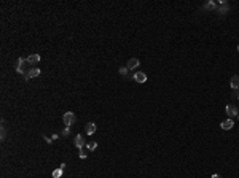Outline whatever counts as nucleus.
I'll return each mask as SVG.
<instances>
[{"mask_svg":"<svg viewBox=\"0 0 239 178\" xmlns=\"http://www.w3.org/2000/svg\"><path fill=\"white\" fill-rule=\"evenodd\" d=\"M128 72H129V70H128V67H120V75L126 76V75H128Z\"/></svg>","mask_w":239,"mask_h":178,"instance_id":"16","label":"nucleus"},{"mask_svg":"<svg viewBox=\"0 0 239 178\" xmlns=\"http://www.w3.org/2000/svg\"><path fill=\"white\" fill-rule=\"evenodd\" d=\"M40 75V69L38 67H32V69L29 70L26 75H24V80L27 81V80H30V78H35V76H38Z\"/></svg>","mask_w":239,"mask_h":178,"instance_id":"4","label":"nucleus"},{"mask_svg":"<svg viewBox=\"0 0 239 178\" xmlns=\"http://www.w3.org/2000/svg\"><path fill=\"white\" fill-rule=\"evenodd\" d=\"M132 80H134L136 83H145L147 81V75L144 72H136L134 75H132Z\"/></svg>","mask_w":239,"mask_h":178,"instance_id":"6","label":"nucleus"},{"mask_svg":"<svg viewBox=\"0 0 239 178\" xmlns=\"http://www.w3.org/2000/svg\"><path fill=\"white\" fill-rule=\"evenodd\" d=\"M233 126H234V121L233 119H225V121H222V124H220V127L223 129V130H231L233 129Z\"/></svg>","mask_w":239,"mask_h":178,"instance_id":"9","label":"nucleus"},{"mask_svg":"<svg viewBox=\"0 0 239 178\" xmlns=\"http://www.w3.org/2000/svg\"><path fill=\"white\" fill-rule=\"evenodd\" d=\"M86 148H88L89 151H94V149L97 148V142H91V143H89L88 146H86Z\"/></svg>","mask_w":239,"mask_h":178,"instance_id":"15","label":"nucleus"},{"mask_svg":"<svg viewBox=\"0 0 239 178\" xmlns=\"http://www.w3.org/2000/svg\"><path fill=\"white\" fill-rule=\"evenodd\" d=\"M26 61H27V64H30V65L35 67V64L40 62V54H30V56H27Z\"/></svg>","mask_w":239,"mask_h":178,"instance_id":"8","label":"nucleus"},{"mask_svg":"<svg viewBox=\"0 0 239 178\" xmlns=\"http://www.w3.org/2000/svg\"><path fill=\"white\" fill-rule=\"evenodd\" d=\"M202 10H204V11H214V10H217V3H215L214 0L206 2L204 5H202Z\"/></svg>","mask_w":239,"mask_h":178,"instance_id":"12","label":"nucleus"},{"mask_svg":"<svg viewBox=\"0 0 239 178\" xmlns=\"http://www.w3.org/2000/svg\"><path fill=\"white\" fill-rule=\"evenodd\" d=\"M238 119H239V114H238Z\"/></svg>","mask_w":239,"mask_h":178,"instance_id":"24","label":"nucleus"},{"mask_svg":"<svg viewBox=\"0 0 239 178\" xmlns=\"http://www.w3.org/2000/svg\"><path fill=\"white\" fill-rule=\"evenodd\" d=\"M217 11L218 14H226L230 11V5H228V2H226V0H220V2H218V5H217Z\"/></svg>","mask_w":239,"mask_h":178,"instance_id":"2","label":"nucleus"},{"mask_svg":"<svg viewBox=\"0 0 239 178\" xmlns=\"http://www.w3.org/2000/svg\"><path fill=\"white\" fill-rule=\"evenodd\" d=\"M5 135H6V130L5 127H2V140H5Z\"/></svg>","mask_w":239,"mask_h":178,"instance_id":"20","label":"nucleus"},{"mask_svg":"<svg viewBox=\"0 0 239 178\" xmlns=\"http://www.w3.org/2000/svg\"><path fill=\"white\" fill-rule=\"evenodd\" d=\"M210 178H222V177H220V175H218V173H214V175H212V177H210Z\"/></svg>","mask_w":239,"mask_h":178,"instance_id":"21","label":"nucleus"},{"mask_svg":"<svg viewBox=\"0 0 239 178\" xmlns=\"http://www.w3.org/2000/svg\"><path fill=\"white\" fill-rule=\"evenodd\" d=\"M139 65H140V61L137 57H132V59H129V61H128L126 67H128V70H136Z\"/></svg>","mask_w":239,"mask_h":178,"instance_id":"7","label":"nucleus"},{"mask_svg":"<svg viewBox=\"0 0 239 178\" xmlns=\"http://www.w3.org/2000/svg\"><path fill=\"white\" fill-rule=\"evenodd\" d=\"M225 112H226V114H228V118L231 119V118H234V116H238L239 114V112H238V108L234 105H226L225 107Z\"/></svg>","mask_w":239,"mask_h":178,"instance_id":"5","label":"nucleus"},{"mask_svg":"<svg viewBox=\"0 0 239 178\" xmlns=\"http://www.w3.org/2000/svg\"><path fill=\"white\" fill-rule=\"evenodd\" d=\"M85 143H86V140H85V137L81 135V134H78V135L75 137V146L78 149H81L85 146Z\"/></svg>","mask_w":239,"mask_h":178,"instance_id":"11","label":"nucleus"},{"mask_svg":"<svg viewBox=\"0 0 239 178\" xmlns=\"http://www.w3.org/2000/svg\"><path fill=\"white\" fill-rule=\"evenodd\" d=\"M80 157H81V159H86V151H85V148L80 149Z\"/></svg>","mask_w":239,"mask_h":178,"instance_id":"18","label":"nucleus"},{"mask_svg":"<svg viewBox=\"0 0 239 178\" xmlns=\"http://www.w3.org/2000/svg\"><path fill=\"white\" fill-rule=\"evenodd\" d=\"M238 100H239V92H238Z\"/></svg>","mask_w":239,"mask_h":178,"instance_id":"22","label":"nucleus"},{"mask_svg":"<svg viewBox=\"0 0 239 178\" xmlns=\"http://www.w3.org/2000/svg\"><path fill=\"white\" fill-rule=\"evenodd\" d=\"M26 59H22V57H19L18 59V64H16V72L19 73V75H26L27 72H26Z\"/></svg>","mask_w":239,"mask_h":178,"instance_id":"3","label":"nucleus"},{"mask_svg":"<svg viewBox=\"0 0 239 178\" xmlns=\"http://www.w3.org/2000/svg\"><path fill=\"white\" fill-rule=\"evenodd\" d=\"M96 130H97V126L94 124V122H88V124H86V135H93Z\"/></svg>","mask_w":239,"mask_h":178,"instance_id":"13","label":"nucleus"},{"mask_svg":"<svg viewBox=\"0 0 239 178\" xmlns=\"http://www.w3.org/2000/svg\"><path fill=\"white\" fill-rule=\"evenodd\" d=\"M77 121V116L73 112H65L64 114H62V122H64L65 127H70V126H73Z\"/></svg>","mask_w":239,"mask_h":178,"instance_id":"1","label":"nucleus"},{"mask_svg":"<svg viewBox=\"0 0 239 178\" xmlns=\"http://www.w3.org/2000/svg\"><path fill=\"white\" fill-rule=\"evenodd\" d=\"M43 138H45V142H46V143H48V145H51V143H53V138H48L46 135L43 137Z\"/></svg>","mask_w":239,"mask_h":178,"instance_id":"19","label":"nucleus"},{"mask_svg":"<svg viewBox=\"0 0 239 178\" xmlns=\"http://www.w3.org/2000/svg\"><path fill=\"white\" fill-rule=\"evenodd\" d=\"M230 88L231 89H239V75H233L230 80Z\"/></svg>","mask_w":239,"mask_h":178,"instance_id":"10","label":"nucleus"},{"mask_svg":"<svg viewBox=\"0 0 239 178\" xmlns=\"http://www.w3.org/2000/svg\"><path fill=\"white\" fill-rule=\"evenodd\" d=\"M69 134H70V127H65V129L61 132V135H62V137H69Z\"/></svg>","mask_w":239,"mask_h":178,"instance_id":"17","label":"nucleus"},{"mask_svg":"<svg viewBox=\"0 0 239 178\" xmlns=\"http://www.w3.org/2000/svg\"><path fill=\"white\" fill-rule=\"evenodd\" d=\"M62 175H64V169H61V167L54 169V170H53V173H51V177H53V178H61Z\"/></svg>","mask_w":239,"mask_h":178,"instance_id":"14","label":"nucleus"},{"mask_svg":"<svg viewBox=\"0 0 239 178\" xmlns=\"http://www.w3.org/2000/svg\"><path fill=\"white\" fill-rule=\"evenodd\" d=\"M238 51H239V45H238Z\"/></svg>","mask_w":239,"mask_h":178,"instance_id":"23","label":"nucleus"}]
</instances>
